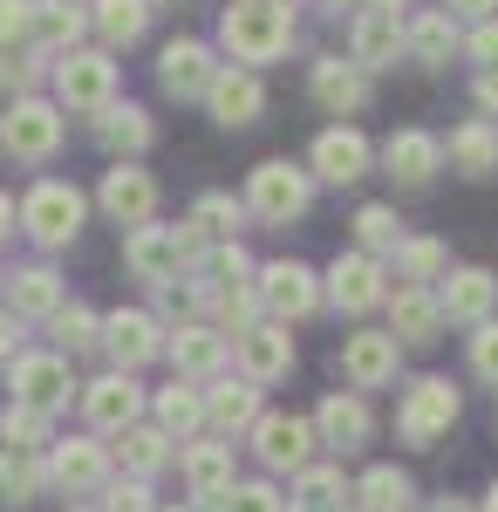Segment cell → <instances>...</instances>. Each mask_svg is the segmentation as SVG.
<instances>
[{
    "label": "cell",
    "mask_w": 498,
    "mask_h": 512,
    "mask_svg": "<svg viewBox=\"0 0 498 512\" xmlns=\"http://www.w3.org/2000/svg\"><path fill=\"white\" fill-rule=\"evenodd\" d=\"M219 48H226L239 69H267L294 48V0H232L219 14Z\"/></svg>",
    "instance_id": "cell-1"
},
{
    "label": "cell",
    "mask_w": 498,
    "mask_h": 512,
    "mask_svg": "<svg viewBox=\"0 0 498 512\" xmlns=\"http://www.w3.org/2000/svg\"><path fill=\"white\" fill-rule=\"evenodd\" d=\"M198 253H205V239L192 233V219L185 226H137V233L123 239V267L137 280H151V287H171V280L185 274V267H198Z\"/></svg>",
    "instance_id": "cell-2"
},
{
    "label": "cell",
    "mask_w": 498,
    "mask_h": 512,
    "mask_svg": "<svg viewBox=\"0 0 498 512\" xmlns=\"http://www.w3.org/2000/svg\"><path fill=\"white\" fill-rule=\"evenodd\" d=\"M7 390H14L7 403H21V410H35V417H62V410L82 396V383L69 376V355L28 349V355L7 362Z\"/></svg>",
    "instance_id": "cell-3"
},
{
    "label": "cell",
    "mask_w": 498,
    "mask_h": 512,
    "mask_svg": "<svg viewBox=\"0 0 498 512\" xmlns=\"http://www.w3.org/2000/svg\"><path fill=\"white\" fill-rule=\"evenodd\" d=\"M307 198H314V178H307V164H287V158H260L246 171V212L260 219V226H294L307 212Z\"/></svg>",
    "instance_id": "cell-4"
},
{
    "label": "cell",
    "mask_w": 498,
    "mask_h": 512,
    "mask_svg": "<svg viewBox=\"0 0 498 512\" xmlns=\"http://www.w3.org/2000/svg\"><path fill=\"white\" fill-rule=\"evenodd\" d=\"M82 212H89V198H82L69 178H41L35 192L21 198V212H14V219H21V233L35 239V246L55 253V246H69V239L82 233Z\"/></svg>",
    "instance_id": "cell-5"
},
{
    "label": "cell",
    "mask_w": 498,
    "mask_h": 512,
    "mask_svg": "<svg viewBox=\"0 0 498 512\" xmlns=\"http://www.w3.org/2000/svg\"><path fill=\"white\" fill-rule=\"evenodd\" d=\"M0 151L21 164H48L62 151V110L48 96H14L7 117H0Z\"/></svg>",
    "instance_id": "cell-6"
},
{
    "label": "cell",
    "mask_w": 498,
    "mask_h": 512,
    "mask_svg": "<svg viewBox=\"0 0 498 512\" xmlns=\"http://www.w3.org/2000/svg\"><path fill=\"white\" fill-rule=\"evenodd\" d=\"M55 110H103V103H116V62L103 55V48H76V55H62L55 69Z\"/></svg>",
    "instance_id": "cell-7"
},
{
    "label": "cell",
    "mask_w": 498,
    "mask_h": 512,
    "mask_svg": "<svg viewBox=\"0 0 498 512\" xmlns=\"http://www.w3.org/2000/svg\"><path fill=\"white\" fill-rule=\"evenodd\" d=\"M458 410H464V403H458V390H451L444 376H417L410 396H403V410H396V437L417 444V451H430L437 437L458 424Z\"/></svg>",
    "instance_id": "cell-8"
},
{
    "label": "cell",
    "mask_w": 498,
    "mask_h": 512,
    "mask_svg": "<svg viewBox=\"0 0 498 512\" xmlns=\"http://www.w3.org/2000/svg\"><path fill=\"white\" fill-rule=\"evenodd\" d=\"M253 458H260V465H267V472H307V465H314V424H307V417H294V410H260V417H253Z\"/></svg>",
    "instance_id": "cell-9"
},
{
    "label": "cell",
    "mask_w": 498,
    "mask_h": 512,
    "mask_svg": "<svg viewBox=\"0 0 498 512\" xmlns=\"http://www.w3.org/2000/svg\"><path fill=\"white\" fill-rule=\"evenodd\" d=\"M253 294H260V308H267V321H307L314 308H321V274L314 267H301V260H273V267H260L253 274Z\"/></svg>",
    "instance_id": "cell-10"
},
{
    "label": "cell",
    "mask_w": 498,
    "mask_h": 512,
    "mask_svg": "<svg viewBox=\"0 0 498 512\" xmlns=\"http://www.w3.org/2000/svg\"><path fill=\"white\" fill-rule=\"evenodd\" d=\"M41 472H48L55 492H69V499L103 492V485H110V444H96V437H55V444L41 451Z\"/></svg>",
    "instance_id": "cell-11"
},
{
    "label": "cell",
    "mask_w": 498,
    "mask_h": 512,
    "mask_svg": "<svg viewBox=\"0 0 498 512\" xmlns=\"http://www.w3.org/2000/svg\"><path fill=\"white\" fill-rule=\"evenodd\" d=\"M76 403H82V417H89V431H96V437H116V431H130V424H144V403H151V396L137 390V376L110 369V376L82 383Z\"/></svg>",
    "instance_id": "cell-12"
},
{
    "label": "cell",
    "mask_w": 498,
    "mask_h": 512,
    "mask_svg": "<svg viewBox=\"0 0 498 512\" xmlns=\"http://www.w3.org/2000/svg\"><path fill=\"white\" fill-rule=\"evenodd\" d=\"M369 164H376V144H369L355 123H335V130L314 137L307 178H321V185H355V178H369Z\"/></svg>",
    "instance_id": "cell-13"
},
{
    "label": "cell",
    "mask_w": 498,
    "mask_h": 512,
    "mask_svg": "<svg viewBox=\"0 0 498 512\" xmlns=\"http://www.w3.org/2000/svg\"><path fill=\"white\" fill-rule=\"evenodd\" d=\"M164 355H171L178 383H212V376H226L232 342L212 321H178V335H164Z\"/></svg>",
    "instance_id": "cell-14"
},
{
    "label": "cell",
    "mask_w": 498,
    "mask_h": 512,
    "mask_svg": "<svg viewBox=\"0 0 498 512\" xmlns=\"http://www.w3.org/2000/svg\"><path fill=\"white\" fill-rule=\"evenodd\" d=\"M314 444H328L335 458H348V451H362L369 444V431H376V417H369V403L355 390H328L321 403H314Z\"/></svg>",
    "instance_id": "cell-15"
},
{
    "label": "cell",
    "mask_w": 498,
    "mask_h": 512,
    "mask_svg": "<svg viewBox=\"0 0 498 512\" xmlns=\"http://www.w3.org/2000/svg\"><path fill=\"white\" fill-rule=\"evenodd\" d=\"M232 362H239V376L246 383H280L287 369H294V335L280 328V321H253L246 335H232Z\"/></svg>",
    "instance_id": "cell-16"
},
{
    "label": "cell",
    "mask_w": 498,
    "mask_h": 512,
    "mask_svg": "<svg viewBox=\"0 0 498 512\" xmlns=\"http://www.w3.org/2000/svg\"><path fill=\"white\" fill-rule=\"evenodd\" d=\"M335 308L348 315H369V308H383L389 301V267L383 260H369V253H342L335 267H328V287H321Z\"/></svg>",
    "instance_id": "cell-17"
},
{
    "label": "cell",
    "mask_w": 498,
    "mask_h": 512,
    "mask_svg": "<svg viewBox=\"0 0 498 512\" xmlns=\"http://www.w3.org/2000/svg\"><path fill=\"white\" fill-rule=\"evenodd\" d=\"M178 472H185V485H192L198 512L226 506V492L239 485V478H232V444L226 437H198V444H185V451H178Z\"/></svg>",
    "instance_id": "cell-18"
},
{
    "label": "cell",
    "mask_w": 498,
    "mask_h": 512,
    "mask_svg": "<svg viewBox=\"0 0 498 512\" xmlns=\"http://www.w3.org/2000/svg\"><path fill=\"white\" fill-rule=\"evenodd\" d=\"M219 76V62H212V48L192 35L164 41V55H157V82H164V96H178V103H205V89Z\"/></svg>",
    "instance_id": "cell-19"
},
{
    "label": "cell",
    "mask_w": 498,
    "mask_h": 512,
    "mask_svg": "<svg viewBox=\"0 0 498 512\" xmlns=\"http://www.w3.org/2000/svg\"><path fill=\"white\" fill-rule=\"evenodd\" d=\"M96 205L110 212L116 226H151L157 219V178L144 171V164H116V171H103V192H96Z\"/></svg>",
    "instance_id": "cell-20"
},
{
    "label": "cell",
    "mask_w": 498,
    "mask_h": 512,
    "mask_svg": "<svg viewBox=\"0 0 498 512\" xmlns=\"http://www.w3.org/2000/svg\"><path fill=\"white\" fill-rule=\"evenodd\" d=\"M205 110H212L219 130H246V123H260V110H267V82L253 76V69H226L219 62V76L205 89Z\"/></svg>",
    "instance_id": "cell-21"
},
{
    "label": "cell",
    "mask_w": 498,
    "mask_h": 512,
    "mask_svg": "<svg viewBox=\"0 0 498 512\" xmlns=\"http://www.w3.org/2000/svg\"><path fill=\"white\" fill-rule=\"evenodd\" d=\"M396 355H403V349H396V335H389V328H355L335 362H342L348 390L362 396V390H383L389 376H396Z\"/></svg>",
    "instance_id": "cell-22"
},
{
    "label": "cell",
    "mask_w": 498,
    "mask_h": 512,
    "mask_svg": "<svg viewBox=\"0 0 498 512\" xmlns=\"http://www.w3.org/2000/svg\"><path fill=\"white\" fill-rule=\"evenodd\" d=\"M103 349H110V369H144L151 355H164V328H157L144 308H116V315H103Z\"/></svg>",
    "instance_id": "cell-23"
},
{
    "label": "cell",
    "mask_w": 498,
    "mask_h": 512,
    "mask_svg": "<svg viewBox=\"0 0 498 512\" xmlns=\"http://www.w3.org/2000/svg\"><path fill=\"white\" fill-rule=\"evenodd\" d=\"M437 294V308H444V321H492V308H498V274L492 267H451L444 274V287H430Z\"/></svg>",
    "instance_id": "cell-24"
},
{
    "label": "cell",
    "mask_w": 498,
    "mask_h": 512,
    "mask_svg": "<svg viewBox=\"0 0 498 512\" xmlns=\"http://www.w3.org/2000/svg\"><path fill=\"white\" fill-rule=\"evenodd\" d=\"M205 390V424L212 437H239L253 431V417H260V383H246V376H212V383H198Z\"/></svg>",
    "instance_id": "cell-25"
},
{
    "label": "cell",
    "mask_w": 498,
    "mask_h": 512,
    "mask_svg": "<svg viewBox=\"0 0 498 512\" xmlns=\"http://www.w3.org/2000/svg\"><path fill=\"white\" fill-rule=\"evenodd\" d=\"M396 55H403V14L362 7L355 28H348V62H355L362 76H376V69H396Z\"/></svg>",
    "instance_id": "cell-26"
},
{
    "label": "cell",
    "mask_w": 498,
    "mask_h": 512,
    "mask_svg": "<svg viewBox=\"0 0 498 512\" xmlns=\"http://www.w3.org/2000/svg\"><path fill=\"white\" fill-rule=\"evenodd\" d=\"M307 89H314V103L328 110V117H355V110H369V76L342 62V55H321L314 69H307Z\"/></svg>",
    "instance_id": "cell-27"
},
{
    "label": "cell",
    "mask_w": 498,
    "mask_h": 512,
    "mask_svg": "<svg viewBox=\"0 0 498 512\" xmlns=\"http://www.w3.org/2000/svg\"><path fill=\"white\" fill-rule=\"evenodd\" d=\"M464 48L458 21L444 14V7H423L417 21H403V55L417 62V69H451V55Z\"/></svg>",
    "instance_id": "cell-28"
},
{
    "label": "cell",
    "mask_w": 498,
    "mask_h": 512,
    "mask_svg": "<svg viewBox=\"0 0 498 512\" xmlns=\"http://www.w3.org/2000/svg\"><path fill=\"white\" fill-rule=\"evenodd\" d=\"M151 137H157V123H151V110H137V103H103V110H96V144H103L116 164H137V151H151Z\"/></svg>",
    "instance_id": "cell-29"
},
{
    "label": "cell",
    "mask_w": 498,
    "mask_h": 512,
    "mask_svg": "<svg viewBox=\"0 0 498 512\" xmlns=\"http://www.w3.org/2000/svg\"><path fill=\"white\" fill-rule=\"evenodd\" d=\"M383 164L396 185H430L437 171H444V137H430V130H396L383 144Z\"/></svg>",
    "instance_id": "cell-30"
},
{
    "label": "cell",
    "mask_w": 498,
    "mask_h": 512,
    "mask_svg": "<svg viewBox=\"0 0 498 512\" xmlns=\"http://www.w3.org/2000/svg\"><path fill=\"white\" fill-rule=\"evenodd\" d=\"M437 328H444V308H437V294L430 287H389V335H396V349L403 342H437Z\"/></svg>",
    "instance_id": "cell-31"
},
{
    "label": "cell",
    "mask_w": 498,
    "mask_h": 512,
    "mask_svg": "<svg viewBox=\"0 0 498 512\" xmlns=\"http://www.w3.org/2000/svg\"><path fill=\"white\" fill-rule=\"evenodd\" d=\"M348 506L355 512H410L417 506V478L403 472V465H369L348 485Z\"/></svg>",
    "instance_id": "cell-32"
},
{
    "label": "cell",
    "mask_w": 498,
    "mask_h": 512,
    "mask_svg": "<svg viewBox=\"0 0 498 512\" xmlns=\"http://www.w3.org/2000/svg\"><path fill=\"white\" fill-rule=\"evenodd\" d=\"M82 35H89V7H76V0H35V48L41 55H76Z\"/></svg>",
    "instance_id": "cell-33"
},
{
    "label": "cell",
    "mask_w": 498,
    "mask_h": 512,
    "mask_svg": "<svg viewBox=\"0 0 498 512\" xmlns=\"http://www.w3.org/2000/svg\"><path fill=\"white\" fill-rule=\"evenodd\" d=\"M116 458H123V478H144V485H151V478L178 458V444L157 431V424H130V431H116Z\"/></svg>",
    "instance_id": "cell-34"
},
{
    "label": "cell",
    "mask_w": 498,
    "mask_h": 512,
    "mask_svg": "<svg viewBox=\"0 0 498 512\" xmlns=\"http://www.w3.org/2000/svg\"><path fill=\"white\" fill-rule=\"evenodd\" d=\"M151 424L171 437V444H185V437L205 424V390H198V383H164V390L151 396Z\"/></svg>",
    "instance_id": "cell-35"
},
{
    "label": "cell",
    "mask_w": 498,
    "mask_h": 512,
    "mask_svg": "<svg viewBox=\"0 0 498 512\" xmlns=\"http://www.w3.org/2000/svg\"><path fill=\"white\" fill-rule=\"evenodd\" d=\"M62 308V274L55 267H21L14 287H7V315L14 321H48Z\"/></svg>",
    "instance_id": "cell-36"
},
{
    "label": "cell",
    "mask_w": 498,
    "mask_h": 512,
    "mask_svg": "<svg viewBox=\"0 0 498 512\" xmlns=\"http://www.w3.org/2000/svg\"><path fill=\"white\" fill-rule=\"evenodd\" d=\"M294 512H342L348 506V478L335 458H314L307 472H294V499H287Z\"/></svg>",
    "instance_id": "cell-37"
},
{
    "label": "cell",
    "mask_w": 498,
    "mask_h": 512,
    "mask_svg": "<svg viewBox=\"0 0 498 512\" xmlns=\"http://www.w3.org/2000/svg\"><path fill=\"white\" fill-rule=\"evenodd\" d=\"M89 28L103 35V55L110 48H130V41H144V28H151V0H96L89 7Z\"/></svg>",
    "instance_id": "cell-38"
},
{
    "label": "cell",
    "mask_w": 498,
    "mask_h": 512,
    "mask_svg": "<svg viewBox=\"0 0 498 512\" xmlns=\"http://www.w3.org/2000/svg\"><path fill=\"white\" fill-rule=\"evenodd\" d=\"M444 158L458 164L464 178H492V171H498V130L485 117L458 123V130H451V144H444Z\"/></svg>",
    "instance_id": "cell-39"
},
{
    "label": "cell",
    "mask_w": 498,
    "mask_h": 512,
    "mask_svg": "<svg viewBox=\"0 0 498 512\" xmlns=\"http://www.w3.org/2000/svg\"><path fill=\"white\" fill-rule=\"evenodd\" d=\"M48 335H55V355H82V349H103V315H89L82 301H62L48 315Z\"/></svg>",
    "instance_id": "cell-40"
},
{
    "label": "cell",
    "mask_w": 498,
    "mask_h": 512,
    "mask_svg": "<svg viewBox=\"0 0 498 512\" xmlns=\"http://www.w3.org/2000/svg\"><path fill=\"white\" fill-rule=\"evenodd\" d=\"M41 492H48L41 458H28V451H0V499H7V506H35Z\"/></svg>",
    "instance_id": "cell-41"
},
{
    "label": "cell",
    "mask_w": 498,
    "mask_h": 512,
    "mask_svg": "<svg viewBox=\"0 0 498 512\" xmlns=\"http://www.w3.org/2000/svg\"><path fill=\"white\" fill-rule=\"evenodd\" d=\"M239 226H246V205H239L232 192H205L192 205V233L198 239H219V246H226V239H239Z\"/></svg>",
    "instance_id": "cell-42"
},
{
    "label": "cell",
    "mask_w": 498,
    "mask_h": 512,
    "mask_svg": "<svg viewBox=\"0 0 498 512\" xmlns=\"http://www.w3.org/2000/svg\"><path fill=\"white\" fill-rule=\"evenodd\" d=\"M444 274H451V253L437 239H403L396 246V280L403 287H430V280H444Z\"/></svg>",
    "instance_id": "cell-43"
},
{
    "label": "cell",
    "mask_w": 498,
    "mask_h": 512,
    "mask_svg": "<svg viewBox=\"0 0 498 512\" xmlns=\"http://www.w3.org/2000/svg\"><path fill=\"white\" fill-rule=\"evenodd\" d=\"M0 444H7V451H28V458H41L55 437H48V417L21 410V403H7V410H0Z\"/></svg>",
    "instance_id": "cell-44"
},
{
    "label": "cell",
    "mask_w": 498,
    "mask_h": 512,
    "mask_svg": "<svg viewBox=\"0 0 498 512\" xmlns=\"http://www.w3.org/2000/svg\"><path fill=\"white\" fill-rule=\"evenodd\" d=\"M355 239H362L355 253H369V260L396 253V246H403V233H396V212H389V205H362V212H355Z\"/></svg>",
    "instance_id": "cell-45"
},
{
    "label": "cell",
    "mask_w": 498,
    "mask_h": 512,
    "mask_svg": "<svg viewBox=\"0 0 498 512\" xmlns=\"http://www.w3.org/2000/svg\"><path fill=\"white\" fill-rule=\"evenodd\" d=\"M48 76V55L41 48H7L0 55V89H14V96H35V82Z\"/></svg>",
    "instance_id": "cell-46"
},
{
    "label": "cell",
    "mask_w": 498,
    "mask_h": 512,
    "mask_svg": "<svg viewBox=\"0 0 498 512\" xmlns=\"http://www.w3.org/2000/svg\"><path fill=\"white\" fill-rule=\"evenodd\" d=\"M219 512H294L287 506V492L273 485V478H246V485H232L226 492V506Z\"/></svg>",
    "instance_id": "cell-47"
},
{
    "label": "cell",
    "mask_w": 498,
    "mask_h": 512,
    "mask_svg": "<svg viewBox=\"0 0 498 512\" xmlns=\"http://www.w3.org/2000/svg\"><path fill=\"white\" fill-rule=\"evenodd\" d=\"M35 41V0H0V55Z\"/></svg>",
    "instance_id": "cell-48"
},
{
    "label": "cell",
    "mask_w": 498,
    "mask_h": 512,
    "mask_svg": "<svg viewBox=\"0 0 498 512\" xmlns=\"http://www.w3.org/2000/svg\"><path fill=\"white\" fill-rule=\"evenodd\" d=\"M96 512H157V499H151V485H144V478H110Z\"/></svg>",
    "instance_id": "cell-49"
},
{
    "label": "cell",
    "mask_w": 498,
    "mask_h": 512,
    "mask_svg": "<svg viewBox=\"0 0 498 512\" xmlns=\"http://www.w3.org/2000/svg\"><path fill=\"white\" fill-rule=\"evenodd\" d=\"M246 274H253L246 246H239V239H226V246L212 253V280H205V287H232V280H246Z\"/></svg>",
    "instance_id": "cell-50"
},
{
    "label": "cell",
    "mask_w": 498,
    "mask_h": 512,
    "mask_svg": "<svg viewBox=\"0 0 498 512\" xmlns=\"http://www.w3.org/2000/svg\"><path fill=\"white\" fill-rule=\"evenodd\" d=\"M471 369H478L485 383H498V321H478V328H471Z\"/></svg>",
    "instance_id": "cell-51"
},
{
    "label": "cell",
    "mask_w": 498,
    "mask_h": 512,
    "mask_svg": "<svg viewBox=\"0 0 498 512\" xmlns=\"http://www.w3.org/2000/svg\"><path fill=\"white\" fill-rule=\"evenodd\" d=\"M464 55L478 62V76H485V69H498V14H492V21H478V28L464 35Z\"/></svg>",
    "instance_id": "cell-52"
},
{
    "label": "cell",
    "mask_w": 498,
    "mask_h": 512,
    "mask_svg": "<svg viewBox=\"0 0 498 512\" xmlns=\"http://www.w3.org/2000/svg\"><path fill=\"white\" fill-rule=\"evenodd\" d=\"M14 355H28V335H21V321L0 308V362H14Z\"/></svg>",
    "instance_id": "cell-53"
},
{
    "label": "cell",
    "mask_w": 498,
    "mask_h": 512,
    "mask_svg": "<svg viewBox=\"0 0 498 512\" xmlns=\"http://www.w3.org/2000/svg\"><path fill=\"white\" fill-rule=\"evenodd\" d=\"M444 14H451V21H492L498 0H444Z\"/></svg>",
    "instance_id": "cell-54"
},
{
    "label": "cell",
    "mask_w": 498,
    "mask_h": 512,
    "mask_svg": "<svg viewBox=\"0 0 498 512\" xmlns=\"http://www.w3.org/2000/svg\"><path fill=\"white\" fill-rule=\"evenodd\" d=\"M478 110H485V123L498 117V69H485V76H478Z\"/></svg>",
    "instance_id": "cell-55"
},
{
    "label": "cell",
    "mask_w": 498,
    "mask_h": 512,
    "mask_svg": "<svg viewBox=\"0 0 498 512\" xmlns=\"http://www.w3.org/2000/svg\"><path fill=\"white\" fill-rule=\"evenodd\" d=\"M7 239H14V198L0 192V246H7Z\"/></svg>",
    "instance_id": "cell-56"
},
{
    "label": "cell",
    "mask_w": 498,
    "mask_h": 512,
    "mask_svg": "<svg viewBox=\"0 0 498 512\" xmlns=\"http://www.w3.org/2000/svg\"><path fill=\"white\" fill-rule=\"evenodd\" d=\"M423 512H478V506H471V499H430Z\"/></svg>",
    "instance_id": "cell-57"
},
{
    "label": "cell",
    "mask_w": 498,
    "mask_h": 512,
    "mask_svg": "<svg viewBox=\"0 0 498 512\" xmlns=\"http://www.w3.org/2000/svg\"><path fill=\"white\" fill-rule=\"evenodd\" d=\"M362 7H376V14H396V7H410V0H362Z\"/></svg>",
    "instance_id": "cell-58"
},
{
    "label": "cell",
    "mask_w": 498,
    "mask_h": 512,
    "mask_svg": "<svg viewBox=\"0 0 498 512\" xmlns=\"http://www.w3.org/2000/svg\"><path fill=\"white\" fill-rule=\"evenodd\" d=\"M478 512H498V485H492V492H485V506H478Z\"/></svg>",
    "instance_id": "cell-59"
},
{
    "label": "cell",
    "mask_w": 498,
    "mask_h": 512,
    "mask_svg": "<svg viewBox=\"0 0 498 512\" xmlns=\"http://www.w3.org/2000/svg\"><path fill=\"white\" fill-rule=\"evenodd\" d=\"M157 512H198V506H157Z\"/></svg>",
    "instance_id": "cell-60"
},
{
    "label": "cell",
    "mask_w": 498,
    "mask_h": 512,
    "mask_svg": "<svg viewBox=\"0 0 498 512\" xmlns=\"http://www.w3.org/2000/svg\"><path fill=\"white\" fill-rule=\"evenodd\" d=\"M328 7H348V0H328Z\"/></svg>",
    "instance_id": "cell-61"
},
{
    "label": "cell",
    "mask_w": 498,
    "mask_h": 512,
    "mask_svg": "<svg viewBox=\"0 0 498 512\" xmlns=\"http://www.w3.org/2000/svg\"><path fill=\"white\" fill-rule=\"evenodd\" d=\"M76 512H96V506H76Z\"/></svg>",
    "instance_id": "cell-62"
},
{
    "label": "cell",
    "mask_w": 498,
    "mask_h": 512,
    "mask_svg": "<svg viewBox=\"0 0 498 512\" xmlns=\"http://www.w3.org/2000/svg\"><path fill=\"white\" fill-rule=\"evenodd\" d=\"M342 512H355V506H342Z\"/></svg>",
    "instance_id": "cell-63"
}]
</instances>
